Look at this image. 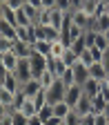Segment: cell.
<instances>
[{"instance_id": "b9f144b4", "label": "cell", "mask_w": 109, "mask_h": 125, "mask_svg": "<svg viewBox=\"0 0 109 125\" xmlns=\"http://www.w3.org/2000/svg\"><path fill=\"white\" fill-rule=\"evenodd\" d=\"M25 5H31V7H36V9H45L40 0H25Z\"/></svg>"}, {"instance_id": "f6af8a7d", "label": "cell", "mask_w": 109, "mask_h": 125, "mask_svg": "<svg viewBox=\"0 0 109 125\" xmlns=\"http://www.w3.org/2000/svg\"><path fill=\"white\" fill-rule=\"evenodd\" d=\"M60 123H62V118H58V116H51V118L47 121L45 125H60Z\"/></svg>"}, {"instance_id": "52a82bcc", "label": "cell", "mask_w": 109, "mask_h": 125, "mask_svg": "<svg viewBox=\"0 0 109 125\" xmlns=\"http://www.w3.org/2000/svg\"><path fill=\"white\" fill-rule=\"evenodd\" d=\"M0 62H2L5 72H16V67H18V62H20V58L16 56L13 52H7V54L0 56Z\"/></svg>"}, {"instance_id": "d6986e66", "label": "cell", "mask_w": 109, "mask_h": 125, "mask_svg": "<svg viewBox=\"0 0 109 125\" xmlns=\"http://www.w3.org/2000/svg\"><path fill=\"white\" fill-rule=\"evenodd\" d=\"M18 112H20L22 116H27V118H31V116H36V114H38V109H36V105H34V101H31V98H27V101L22 103V107L18 109Z\"/></svg>"}, {"instance_id": "4316f807", "label": "cell", "mask_w": 109, "mask_h": 125, "mask_svg": "<svg viewBox=\"0 0 109 125\" xmlns=\"http://www.w3.org/2000/svg\"><path fill=\"white\" fill-rule=\"evenodd\" d=\"M105 105H107V101H105V98L100 96V94L91 98V109H93V114H100L102 109H105Z\"/></svg>"}, {"instance_id": "d4e9b609", "label": "cell", "mask_w": 109, "mask_h": 125, "mask_svg": "<svg viewBox=\"0 0 109 125\" xmlns=\"http://www.w3.org/2000/svg\"><path fill=\"white\" fill-rule=\"evenodd\" d=\"M65 52H67V45H62V40L51 42V58H62Z\"/></svg>"}, {"instance_id": "ffe728a7", "label": "cell", "mask_w": 109, "mask_h": 125, "mask_svg": "<svg viewBox=\"0 0 109 125\" xmlns=\"http://www.w3.org/2000/svg\"><path fill=\"white\" fill-rule=\"evenodd\" d=\"M91 47H98L100 52H107V49H109V38H107V34H98V31H96Z\"/></svg>"}, {"instance_id": "60d3db41", "label": "cell", "mask_w": 109, "mask_h": 125, "mask_svg": "<svg viewBox=\"0 0 109 125\" xmlns=\"http://www.w3.org/2000/svg\"><path fill=\"white\" fill-rule=\"evenodd\" d=\"M100 62H102V67H105V69H107V74H109V49L102 54V60H100Z\"/></svg>"}, {"instance_id": "836d02e7", "label": "cell", "mask_w": 109, "mask_h": 125, "mask_svg": "<svg viewBox=\"0 0 109 125\" xmlns=\"http://www.w3.org/2000/svg\"><path fill=\"white\" fill-rule=\"evenodd\" d=\"M11 125H29V118L20 112H11Z\"/></svg>"}, {"instance_id": "83f0119b", "label": "cell", "mask_w": 109, "mask_h": 125, "mask_svg": "<svg viewBox=\"0 0 109 125\" xmlns=\"http://www.w3.org/2000/svg\"><path fill=\"white\" fill-rule=\"evenodd\" d=\"M31 101H34L36 109H42L45 105H49V103H47V92H45V89H40V92H38V94H36V96L31 98Z\"/></svg>"}, {"instance_id": "f1b7e54d", "label": "cell", "mask_w": 109, "mask_h": 125, "mask_svg": "<svg viewBox=\"0 0 109 125\" xmlns=\"http://www.w3.org/2000/svg\"><path fill=\"white\" fill-rule=\"evenodd\" d=\"M36 116H38L42 123H47V121L54 116V107H51V105H45L42 109H38V114H36Z\"/></svg>"}, {"instance_id": "6da1fadb", "label": "cell", "mask_w": 109, "mask_h": 125, "mask_svg": "<svg viewBox=\"0 0 109 125\" xmlns=\"http://www.w3.org/2000/svg\"><path fill=\"white\" fill-rule=\"evenodd\" d=\"M71 22L76 27H80L82 31H89V29H93V16H89L80 7H73L71 9Z\"/></svg>"}, {"instance_id": "5b68a950", "label": "cell", "mask_w": 109, "mask_h": 125, "mask_svg": "<svg viewBox=\"0 0 109 125\" xmlns=\"http://www.w3.org/2000/svg\"><path fill=\"white\" fill-rule=\"evenodd\" d=\"M11 52L18 56V58H29L31 54H34V45H31V42H25V40H13Z\"/></svg>"}, {"instance_id": "484cf974", "label": "cell", "mask_w": 109, "mask_h": 125, "mask_svg": "<svg viewBox=\"0 0 109 125\" xmlns=\"http://www.w3.org/2000/svg\"><path fill=\"white\" fill-rule=\"evenodd\" d=\"M80 121H82V116L76 112V109H71V112L62 118V125H80Z\"/></svg>"}, {"instance_id": "7c38bea8", "label": "cell", "mask_w": 109, "mask_h": 125, "mask_svg": "<svg viewBox=\"0 0 109 125\" xmlns=\"http://www.w3.org/2000/svg\"><path fill=\"white\" fill-rule=\"evenodd\" d=\"M65 18H67V11H62V9L54 7V9H51V18H49V25H51L54 29H58V31H60V27H62V22H65Z\"/></svg>"}, {"instance_id": "ac0fdd59", "label": "cell", "mask_w": 109, "mask_h": 125, "mask_svg": "<svg viewBox=\"0 0 109 125\" xmlns=\"http://www.w3.org/2000/svg\"><path fill=\"white\" fill-rule=\"evenodd\" d=\"M54 107V116H58V118H65L69 112H71V105L67 103V101H60V103H56V105H51Z\"/></svg>"}, {"instance_id": "1f68e13d", "label": "cell", "mask_w": 109, "mask_h": 125, "mask_svg": "<svg viewBox=\"0 0 109 125\" xmlns=\"http://www.w3.org/2000/svg\"><path fill=\"white\" fill-rule=\"evenodd\" d=\"M27 101V96L22 94V89L20 92H16V96H13V107H11V112H18V109L22 107V103Z\"/></svg>"}, {"instance_id": "8fae6325", "label": "cell", "mask_w": 109, "mask_h": 125, "mask_svg": "<svg viewBox=\"0 0 109 125\" xmlns=\"http://www.w3.org/2000/svg\"><path fill=\"white\" fill-rule=\"evenodd\" d=\"M47 69H49L56 78H60L62 74L67 72V65L62 62V58H51V56H49V65H47Z\"/></svg>"}, {"instance_id": "ba28073f", "label": "cell", "mask_w": 109, "mask_h": 125, "mask_svg": "<svg viewBox=\"0 0 109 125\" xmlns=\"http://www.w3.org/2000/svg\"><path fill=\"white\" fill-rule=\"evenodd\" d=\"M71 69H73V76H76V83H78V85H82L85 81H89V78H91V76H89V67L82 65L80 60H78Z\"/></svg>"}, {"instance_id": "cb8c5ba5", "label": "cell", "mask_w": 109, "mask_h": 125, "mask_svg": "<svg viewBox=\"0 0 109 125\" xmlns=\"http://www.w3.org/2000/svg\"><path fill=\"white\" fill-rule=\"evenodd\" d=\"M98 2H100V0H80V5H78V7H80L82 11H87L89 16H93V13H96Z\"/></svg>"}, {"instance_id": "44dd1931", "label": "cell", "mask_w": 109, "mask_h": 125, "mask_svg": "<svg viewBox=\"0 0 109 125\" xmlns=\"http://www.w3.org/2000/svg\"><path fill=\"white\" fill-rule=\"evenodd\" d=\"M69 49H71V52H73V54H76L78 58H80V54H82V52L87 49V40H85V34H82L80 38H76V40L71 42V47H69Z\"/></svg>"}, {"instance_id": "ab89813d", "label": "cell", "mask_w": 109, "mask_h": 125, "mask_svg": "<svg viewBox=\"0 0 109 125\" xmlns=\"http://www.w3.org/2000/svg\"><path fill=\"white\" fill-rule=\"evenodd\" d=\"M9 114H11V109H7V107H5L2 103H0V123H2V121H5V118H7Z\"/></svg>"}, {"instance_id": "681fc988", "label": "cell", "mask_w": 109, "mask_h": 125, "mask_svg": "<svg viewBox=\"0 0 109 125\" xmlns=\"http://www.w3.org/2000/svg\"><path fill=\"white\" fill-rule=\"evenodd\" d=\"M0 125H11V114H9V116H7V118H5L2 123H0Z\"/></svg>"}, {"instance_id": "7dc6e473", "label": "cell", "mask_w": 109, "mask_h": 125, "mask_svg": "<svg viewBox=\"0 0 109 125\" xmlns=\"http://www.w3.org/2000/svg\"><path fill=\"white\" fill-rule=\"evenodd\" d=\"M5 20V5H0V22Z\"/></svg>"}, {"instance_id": "f907efd6", "label": "cell", "mask_w": 109, "mask_h": 125, "mask_svg": "<svg viewBox=\"0 0 109 125\" xmlns=\"http://www.w3.org/2000/svg\"><path fill=\"white\" fill-rule=\"evenodd\" d=\"M7 2H9V0H0V5H7Z\"/></svg>"}, {"instance_id": "30bf717a", "label": "cell", "mask_w": 109, "mask_h": 125, "mask_svg": "<svg viewBox=\"0 0 109 125\" xmlns=\"http://www.w3.org/2000/svg\"><path fill=\"white\" fill-rule=\"evenodd\" d=\"M100 83H102V81H96V78H89V81H85V83H82L85 96H89V98L98 96V94H100Z\"/></svg>"}, {"instance_id": "5bb4252c", "label": "cell", "mask_w": 109, "mask_h": 125, "mask_svg": "<svg viewBox=\"0 0 109 125\" xmlns=\"http://www.w3.org/2000/svg\"><path fill=\"white\" fill-rule=\"evenodd\" d=\"M93 31H98V34H107L109 31V13H102L98 18H93Z\"/></svg>"}, {"instance_id": "8992f818", "label": "cell", "mask_w": 109, "mask_h": 125, "mask_svg": "<svg viewBox=\"0 0 109 125\" xmlns=\"http://www.w3.org/2000/svg\"><path fill=\"white\" fill-rule=\"evenodd\" d=\"M82 94H85V92H82V85H78V83L71 85V87H67V92H65V101L71 105V109H73V105H76L78 101L82 98Z\"/></svg>"}, {"instance_id": "11a10c76", "label": "cell", "mask_w": 109, "mask_h": 125, "mask_svg": "<svg viewBox=\"0 0 109 125\" xmlns=\"http://www.w3.org/2000/svg\"><path fill=\"white\" fill-rule=\"evenodd\" d=\"M107 13H109V11H107Z\"/></svg>"}, {"instance_id": "7a4b0ae2", "label": "cell", "mask_w": 109, "mask_h": 125, "mask_svg": "<svg viewBox=\"0 0 109 125\" xmlns=\"http://www.w3.org/2000/svg\"><path fill=\"white\" fill-rule=\"evenodd\" d=\"M45 92H47V103H49V105H56V103H60V101H65L67 87H65V83H62L60 78H56V83H54L49 89H45Z\"/></svg>"}, {"instance_id": "d590c367", "label": "cell", "mask_w": 109, "mask_h": 125, "mask_svg": "<svg viewBox=\"0 0 109 125\" xmlns=\"http://www.w3.org/2000/svg\"><path fill=\"white\" fill-rule=\"evenodd\" d=\"M49 18H51V9H42L40 18H38V25H49Z\"/></svg>"}, {"instance_id": "c3c4849f", "label": "cell", "mask_w": 109, "mask_h": 125, "mask_svg": "<svg viewBox=\"0 0 109 125\" xmlns=\"http://www.w3.org/2000/svg\"><path fill=\"white\" fill-rule=\"evenodd\" d=\"M102 114H105V116L109 118V101H107V105H105V109H102Z\"/></svg>"}, {"instance_id": "7bdbcfd3", "label": "cell", "mask_w": 109, "mask_h": 125, "mask_svg": "<svg viewBox=\"0 0 109 125\" xmlns=\"http://www.w3.org/2000/svg\"><path fill=\"white\" fill-rule=\"evenodd\" d=\"M80 125H93V114H87V116H82Z\"/></svg>"}, {"instance_id": "74e56055", "label": "cell", "mask_w": 109, "mask_h": 125, "mask_svg": "<svg viewBox=\"0 0 109 125\" xmlns=\"http://www.w3.org/2000/svg\"><path fill=\"white\" fill-rule=\"evenodd\" d=\"M93 125H109V118L100 112V114H93Z\"/></svg>"}, {"instance_id": "4fadbf2b", "label": "cell", "mask_w": 109, "mask_h": 125, "mask_svg": "<svg viewBox=\"0 0 109 125\" xmlns=\"http://www.w3.org/2000/svg\"><path fill=\"white\" fill-rule=\"evenodd\" d=\"M73 109H76V112L80 114V116L93 114V109H91V98H89V96H85V94H82V98H80V101H78V103L73 105Z\"/></svg>"}, {"instance_id": "ee69618b", "label": "cell", "mask_w": 109, "mask_h": 125, "mask_svg": "<svg viewBox=\"0 0 109 125\" xmlns=\"http://www.w3.org/2000/svg\"><path fill=\"white\" fill-rule=\"evenodd\" d=\"M40 2H42L45 9H54V7H56V0H40Z\"/></svg>"}, {"instance_id": "f5cc1de1", "label": "cell", "mask_w": 109, "mask_h": 125, "mask_svg": "<svg viewBox=\"0 0 109 125\" xmlns=\"http://www.w3.org/2000/svg\"><path fill=\"white\" fill-rule=\"evenodd\" d=\"M102 2H107V5H109V0H102Z\"/></svg>"}, {"instance_id": "9f6ffc18", "label": "cell", "mask_w": 109, "mask_h": 125, "mask_svg": "<svg viewBox=\"0 0 109 125\" xmlns=\"http://www.w3.org/2000/svg\"><path fill=\"white\" fill-rule=\"evenodd\" d=\"M60 125H62V123H60Z\"/></svg>"}, {"instance_id": "e575fe53", "label": "cell", "mask_w": 109, "mask_h": 125, "mask_svg": "<svg viewBox=\"0 0 109 125\" xmlns=\"http://www.w3.org/2000/svg\"><path fill=\"white\" fill-rule=\"evenodd\" d=\"M11 47H13V40H9V38H2V36H0V56H2V54H7V52H11Z\"/></svg>"}, {"instance_id": "7402d4cb", "label": "cell", "mask_w": 109, "mask_h": 125, "mask_svg": "<svg viewBox=\"0 0 109 125\" xmlns=\"http://www.w3.org/2000/svg\"><path fill=\"white\" fill-rule=\"evenodd\" d=\"M13 96H16L13 92H9V89H5V87H0V103H2L7 109L13 107Z\"/></svg>"}, {"instance_id": "f546056e", "label": "cell", "mask_w": 109, "mask_h": 125, "mask_svg": "<svg viewBox=\"0 0 109 125\" xmlns=\"http://www.w3.org/2000/svg\"><path fill=\"white\" fill-rule=\"evenodd\" d=\"M60 81L65 83V87H71V85H76V76H73V69H71V67H67V72L60 76Z\"/></svg>"}, {"instance_id": "9a60e30c", "label": "cell", "mask_w": 109, "mask_h": 125, "mask_svg": "<svg viewBox=\"0 0 109 125\" xmlns=\"http://www.w3.org/2000/svg\"><path fill=\"white\" fill-rule=\"evenodd\" d=\"M89 76L96 78V81H105L109 74H107V69L102 67V62H93V65L89 67Z\"/></svg>"}, {"instance_id": "3957f363", "label": "cell", "mask_w": 109, "mask_h": 125, "mask_svg": "<svg viewBox=\"0 0 109 125\" xmlns=\"http://www.w3.org/2000/svg\"><path fill=\"white\" fill-rule=\"evenodd\" d=\"M29 62H31V72H34V78H38L42 72H47V65H49V56H42V54H31L29 56Z\"/></svg>"}, {"instance_id": "2e32d148", "label": "cell", "mask_w": 109, "mask_h": 125, "mask_svg": "<svg viewBox=\"0 0 109 125\" xmlns=\"http://www.w3.org/2000/svg\"><path fill=\"white\" fill-rule=\"evenodd\" d=\"M0 36H2V38H9V40H16V38H18V34H16V27H13L11 22H7V20L0 22Z\"/></svg>"}, {"instance_id": "f35d334b", "label": "cell", "mask_w": 109, "mask_h": 125, "mask_svg": "<svg viewBox=\"0 0 109 125\" xmlns=\"http://www.w3.org/2000/svg\"><path fill=\"white\" fill-rule=\"evenodd\" d=\"M7 7H11V9H22L25 7V0H9Z\"/></svg>"}, {"instance_id": "4dcf8cb0", "label": "cell", "mask_w": 109, "mask_h": 125, "mask_svg": "<svg viewBox=\"0 0 109 125\" xmlns=\"http://www.w3.org/2000/svg\"><path fill=\"white\" fill-rule=\"evenodd\" d=\"M62 62H65L67 67H73L76 62H78V56H76V54H73V52L69 49V47H67V52L62 54Z\"/></svg>"}, {"instance_id": "816d5d0a", "label": "cell", "mask_w": 109, "mask_h": 125, "mask_svg": "<svg viewBox=\"0 0 109 125\" xmlns=\"http://www.w3.org/2000/svg\"><path fill=\"white\" fill-rule=\"evenodd\" d=\"M105 83H107V85H109V76H107V78H105Z\"/></svg>"}, {"instance_id": "277c9868", "label": "cell", "mask_w": 109, "mask_h": 125, "mask_svg": "<svg viewBox=\"0 0 109 125\" xmlns=\"http://www.w3.org/2000/svg\"><path fill=\"white\" fill-rule=\"evenodd\" d=\"M13 74L18 76L20 85H25L27 81H31V78H34V72H31V62H29V58H20V62H18V67H16Z\"/></svg>"}, {"instance_id": "603a6c76", "label": "cell", "mask_w": 109, "mask_h": 125, "mask_svg": "<svg viewBox=\"0 0 109 125\" xmlns=\"http://www.w3.org/2000/svg\"><path fill=\"white\" fill-rule=\"evenodd\" d=\"M38 81H40V85H42V89H49L54 83H56V76L49 72V69H47V72H42L40 76H38Z\"/></svg>"}, {"instance_id": "db71d44e", "label": "cell", "mask_w": 109, "mask_h": 125, "mask_svg": "<svg viewBox=\"0 0 109 125\" xmlns=\"http://www.w3.org/2000/svg\"><path fill=\"white\" fill-rule=\"evenodd\" d=\"M107 38H109V36H107Z\"/></svg>"}, {"instance_id": "8d00e7d4", "label": "cell", "mask_w": 109, "mask_h": 125, "mask_svg": "<svg viewBox=\"0 0 109 125\" xmlns=\"http://www.w3.org/2000/svg\"><path fill=\"white\" fill-rule=\"evenodd\" d=\"M56 7L62 9V11H71L73 5H71V0H56Z\"/></svg>"}, {"instance_id": "bcb514c9", "label": "cell", "mask_w": 109, "mask_h": 125, "mask_svg": "<svg viewBox=\"0 0 109 125\" xmlns=\"http://www.w3.org/2000/svg\"><path fill=\"white\" fill-rule=\"evenodd\" d=\"M29 125H45V123H42L38 116H31V118H29Z\"/></svg>"}, {"instance_id": "e0dca14e", "label": "cell", "mask_w": 109, "mask_h": 125, "mask_svg": "<svg viewBox=\"0 0 109 125\" xmlns=\"http://www.w3.org/2000/svg\"><path fill=\"white\" fill-rule=\"evenodd\" d=\"M31 45H34V52H36V54L51 56V42H49V40H36V42H31Z\"/></svg>"}, {"instance_id": "9c48e42d", "label": "cell", "mask_w": 109, "mask_h": 125, "mask_svg": "<svg viewBox=\"0 0 109 125\" xmlns=\"http://www.w3.org/2000/svg\"><path fill=\"white\" fill-rule=\"evenodd\" d=\"M20 89H22V94H25L27 98H34L36 94L42 89V85H40V81H38V78H31V81H27V83H25Z\"/></svg>"}, {"instance_id": "d6a6232c", "label": "cell", "mask_w": 109, "mask_h": 125, "mask_svg": "<svg viewBox=\"0 0 109 125\" xmlns=\"http://www.w3.org/2000/svg\"><path fill=\"white\" fill-rule=\"evenodd\" d=\"M78 60H80V62H82V65H87V67H91V65H93V62H96V58H93V54H91L89 49H85V52L80 54V58H78Z\"/></svg>"}]
</instances>
